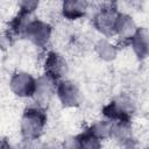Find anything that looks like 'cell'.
Returning <instances> with one entry per match:
<instances>
[{"mask_svg":"<svg viewBox=\"0 0 149 149\" xmlns=\"http://www.w3.org/2000/svg\"><path fill=\"white\" fill-rule=\"evenodd\" d=\"M58 101L68 108H73L80 105L81 102V91L79 86L70 79L59 80L56 84V93Z\"/></svg>","mask_w":149,"mask_h":149,"instance_id":"5","label":"cell"},{"mask_svg":"<svg viewBox=\"0 0 149 149\" xmlns=\"http://www.w3.org/2000/svg\"><path fill=\"white\" fill-rule=\"evenodd\" d=\"M119 14L120 10L114 3H104L93 14V27L106 38L112 37L115 35V26Z\"/></svg>","mask_w":149,"mask_h":149,"instance_id":"3","label":"cell"},{"mask_svg":"<svg viewBox=\"0 0 149 149\" xmlns=\"http://www.w3.org/2000/svg\"><path fill=\"white\" fill-rule=\"evenodd\" d=\"M59 149H80V136H69L59 146Z\"/></svg>","mask_w":149,"mask_h":149,"instance_id":"17","label":"cell"},{"mask_svg":"<svg viewBox=\"0 0 149 149\" xmlns=\"http://www.w3.org/2000/svg\"><path fill=\"white\" fill-rule=\"evenodd\" d=\"M38 5H40L38 1H35V0H22L19 2V9L34 14L35 10L37 9Z\"/></svg>","mask_w":149,"mask_h":149,"instance_id":"18","label":"cell"},{"mask_svg":"<svg viewBox=\"0 0 149 149\" xmlns=\"http://www.w3.org/2000/svg\"><path fill=\"white\" fill-rule=\"evenodd\" d=\"M90 8V3L85 0H68L63 1L61 6V13L64 19L69 21H76L84 17Z\"/></svg>","mask_w":149,"mask_h":149,"instance_id":"10","label":"cell"},{"mask_svg":"<svg viewBox=\"0 0 149 149\" xmlns=\"http://www.w3.org/2000/svg\"><path fill=\"white\" fill-rule=\"evenodd\" d=\"M34 19L35 16L33 13H28V12L19 9L17 14L10 21V24H9L10 33L16 36H24L27 28L29 27V24L31 23Z\"/></svg>","mask_w":149,"mask_h":149,"instance_id":"14","label":"cell"},{"mask_svg":"<svg viewBox=\"0 0 149 149\" xmlns=\"http://www.w3.org/2000/svg\"><path fill=\"white\" fill-rule=\"evenodd\" d=\"M36 85V78L26 71H17L9 79V88L19 98H31Z\"/></svg>","mask_w":149,"mask_h":149,"instance_id":"8","label":"cell"},{"mask_svg":"<svg viewBox=\"0 0 149 149\" xmlns=\"http://www.w3.org/2000/svg\"><path fill=\"white\" fill-rule=\"evenodd\" d=\"M139 28L140 27H137L136 21L134 20L132 15L120 12L118 21H116V26H115L114 36H118L119 40L122 42H129Z\"/></svg>","mask_w":149,"mask_h":149,"instance_id":"9","label":"cell"},{"mask_svg":"<svg viewBox=\"0 0 149 149\" xmlns=\"http://www.w3.org/2000/svg\"><path fill=\"white\" fill-rule=\"evenodd\" d=\"M51 36H52L51 24L35 17L27 28L23 37L28 38L37 48H45L49 44Z\"/></svg>","mask_w":149,"mask_h":149,"instance_id":"6","label":"cell"},{"mask_svg":"<svg viewBox=\"0 0 149 149\" xmlns=\"http://www.w3.org/2000/svg\"><path fill=\"white\" fill-rule=\"evenodd\" d=\"M120 149H137V146L134 141L129 142V143H126V144H122L120 147Z\"/></svg>","mask_w":149,"mask_h":149,"instance_id":"20","label":"cell"},{"mask_svg":"<svg viewBox=\"0 0 149 149\" xmlns=\"http://www.w3.org/2000/svg\"><path fill=\"white\" fill-rule=\"evenodd\" d=\"M112 126H113V121L102 118V119L93 122L87 130L92 135H94L95 137H98L100 141H104V140L111 139Z\"/></svg>","mask_w":149,"mask_h":149,"instance_id":"15","label":"cell"},{"mask_svg":"<svg viewBox=\"0 0 149 149\" xmlns=\"http://www.w3.org/2000/svg\"><path fill=\"white\" fill-rule=\"evenodd\" d=\"M80 136V149H102L101 141L92 135L87 129L79 134Z\"/></svg>","mask_w":149,"mask_h":149,"instance_id":"16","label":"cell"},{"mask_svg":"<svg viewBox=\"0 0 149 149\" xmlns=\"http://www.w3.org/2000/svg\"><path fill=\"white\" fill-rule=\"evenodd\" d=\"M43 74L58 83L59 80L65 79L69 72V63L62 54L57 51H48L43 61Z\"/></svg>","mask_w":149,"mask_h":149,"instance_id":"4","label":"cell"},{"mask_svg":"<svg viewBox=\"0 0 149 149\" xmlns=\"http://www.w3.org/2000/svg\"><path fill=\"white\" fill-rule=\"evenodd\" d=\"M48 116L45 109L37 106L27 107L20 119V133L23 140L41 139L47 126Z\"/></svg>","mask_w":149,"mask_h":149,"instance_id":"1","label":"cell"},{"mask_svg":"<svg viewBox=\"0 0 149 149\" xmlns=\"http://www.w3.org/2000/svg\"><path fill=\"white\" fill-rule=\"evenodd\" d=\"M0 149H13V147L6 139H1L0 140Z\"/></svg>","mask_w":149,"mask_h":149,"instance_id":"19","label":"cell"},{"mask_svg":"<svg viewBox=\"0 0 149 149\" xmlns=\"http://www.w3.org/2000/svg\"><path fill=\"white\" fill-rule=\"evenodd\" d=\"M118 47L106 37H101L94 43V52L104 62H113L118 56Z\"/></svg>","mask_w":149,"mask_h":149,"instance_id":"13","label":"cell"},{"mask_svg":"<svg viewBox=\"0 0 149 149\" xmlns=\"http://www.w3.org/2000/svg\"><path fill=\"white\" fill-rule=\"evenodd\" d=\"M136 102L130 94L121 93L114 97L104 108L102 115L105 119L113 122L121 120H130L132 114L135 112Z\"/></svg>","mask_w":149,"mask_h":149,"instance_id":"2","label":"cell"},{"mask_svg":"<svg viewBox=\"0 0 149 149\" xmlns=\"http://www.w3.org/2000/svg\"><path fill=\"white\" fill-rule=\"evenodd\" d=\"M56 84L57 83L55 80H52L45 74L36 78L35 90L31 95L35 106L41 107L43 109H45L49 106L56 93Z\"/></svg>","mask_w":149,"mask_h":149,"instance_id":"7","label":"cell"},{"mask_svg":"<svg viewBox=\"0 0 149 149\" xmlns=\"http://www.w3.org/2000/svg\"><path fill=\"white\" fill-rule=\"evenodd\" d=\"M139 61H143L149 54V37L146 28H139L132 40L128 42Z\"/></svg>","mask_w":149,"mask_h":149,"instance_id":"11","label":"cell"},{"mask_svg":"<svg viewBox=\"0 0 149 149\" xmlns=\"http://www.w3.org/2000/svg\"><path fill=\"white\" fill-rule=\"evenodd\" d=\"M111 139H113L116 142H119L120 146L134 141L133 127H132L130 120H121V121L113 122Z\"/></svg>","mask_w":149,"mask_h":149,"instance_id":"12","label":"cell"}]
</instances>
